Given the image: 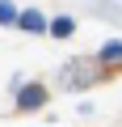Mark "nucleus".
<instances>
[{
	"label": "nucleus",
	"mask_w": 122,
	"mask_h": 127,
	"mask_svg": "<svg viewBox=\"0 0 122 127\" xmlns=\"http://www.w3.org/2000/svg\"><path fill=\"white\" fill-rule=\"evenodd\" d=\"M42 102H46V89H42V85H25V89L17 93V106H21V110H38Z\"/></svg>",
	"instance_id": "obj_1"
},
{
	"label": "nucleus",
	"mask_w": 122,
	"mask_h": 127,
	"mask_svg": "<svg viewBox=\"0 0 122 127\" xmlns=\"http://www.w3.org/2000/svg\"><path fill=\"white\" fill-rule=\"evenodd\" d=\"M17 26H21V30H30V34H42V30H51V26L42 21V13H21V17H17Z\"/></svg>",
	"instance_id": "obj_2"
},
{
	"label": "nucleus",
	"mask_w": 122,
	"mask_h": 127,
	"mask_svg": "<svg viewBox=\"0 0 122 127\" xmlns=\"http://www.w3.org/2000/svg\"><path fill=\"white\" fill-rule=\"evenodd\" d=\"M101 59H105V64H122V42H109V47L101 51Z\"/></svg>",
	"instance_id": "obj_3"
},
{
	"label": "nucleus",
	"mask_w": 122,
	"mask_h": 127,
	"mask_svg": "<svg viewBox=\"0 0 122 127\" xmlns=\"http://www.w3.org/2000/svg\"><path fill=\"white\" fill-rule=\"evenodd\" d=\"M51 34H55V38H68V34H72V21H68V17L51 21Z\"/></svg>",
	"instance_id": "obj_4"
},
{
	"label": "nucleus",
	"mask_w": 122,
	"mask_h": 127,
	"mask_svg": "<svg viewBox=\"0 0 122 127\" xmlns=\"http://www.w3.org/2000/svg\"><path fill=\"white\" fill-rule=\"evenodd\" d=\"M0 21H17V9H13V4H4V0H0Z\"/></svg>",
	"instance_id": "obj_5"
}]
</instances>
